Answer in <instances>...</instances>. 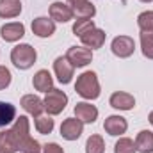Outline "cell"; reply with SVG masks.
I'll list each match as a JSON object with an SVG mask.
<instances>
[{"label":"cell","instance_id":"6da1fadb","mask_svg":"<svg viewBox=\"0 0 153 153\" xmlns=\"http://www.w3.org/2000/svg\"><path fill=\"white\" fill-rule=\"evenodd\" d=\"M75 91L84 100H96L100 96V82L94 71H84L76 76Z\"/></svg>","mask_w":153,"mask_h":153},{"label":"cell","instance_id":"7a4b0ae2","mask_svg":"<svg viewBox=\"0 0 153 153\" xmlns=\"http://www.w3.org/2000/svg\"><path fill=\"white\" fill-rule=\"evenodd\" d=\"M38 59V52L36 48H32L30 45L23 43V45H16L11 50V61L18 70H29Z\"/></svg>","mask_w":153,"mask_h":153},{"label":"cell","instance_id":"3957f363","mask_svg":"<svg viewBox=\"0 0 153 153\" xmlns=\"http://www.w3.org/2000/svg\"><path fill=\"white\" fill-rule=\"evenodd\" d=\"M43 103H45V111H46L48 114L57 116L66 109V105H68V94H66L64 91L53 87V89H50V91L46 93Z\"/></svg>","mask_w":153,"mask_h":153},{"label":"cell","instance_id":"277c9868","mask_svg":"<svg viewBox=\"0 0 153 153\" xmlns=\"http://www.w3.org/2000/svg\"><path fill=\"white\" fill-rule=\"evenodd\" d=\"M66 59L73 64V68H84L93 61V50L85 46H71L66 53Z\"/></svg>","mask_w":153,"mask_h":153},{"label":"cell","instance_id":"5b68a950","mask_svg":"<svg viewBox=\"0 0 153 153\" xmlns=\"http://www.w3.org/2000/svg\"><path fill=\"white\" fill-rule=\"evenodd\" d=\"M111 50H112V53L117 55L119 59H126V57H130L134 53L135 41L130 38V36H117L111 43Z\"/></svg>","mask_w":153,"mask_h":153},{"label":"cell","instance_id":"8992f818","mask_svg":"<svg viewBox=\"0 0 153 153\" xmlns=\"http://www.w3.org/2000/svg\"><path fill=\"white\" fill-rule=\"evenodd\" d=\"M53 71H55V76L61 84H70L73 80V75H75V68L73 64L64 57H57L53 61Z\"/></svg>","mask_w":153,"mask_h":153},{"label":"cell","instance_id":"52a82bcc","mask_svg":"<svg viewBox=\"0 0 153 153\" xmlns=\"http://www.w3.org/2000/svg\"><path fill=\"white\" fill-rule=\"evenodd\" d=\"M9 130H11V135H13V139H14V143H16V146H18V152H20L22 143L30 137V135H29V117H27V116L16 117V119H14V125H13Z\"/></svg>","mask_w":153,"mask_h":153},{"label":"cell","instance_id":"ba28073f","mask_svg":"<svg viewBox=\"0 0 153 153\" xmlns=\"http://www.w3.org/2000/svg\"><path fill=\"white\" fill-rule=\"evenodd\" d=\"M84 132V123L76 117H68L61 125V135L66 141H76Z\"/></svg>","mask_w":153,"mask_h":153},{"label":"cell","instance_id":"9c48e42d","mask_svg":"<svg viewBox=\"0 0 153 153\" xmlns=\"http://www.w3.org/2000/svg\"><path fill=\"white\" fill-rule=\"evenodd\" d=\"M0 36H2L4 41H7V43H14V41H18V39H22L25 36V25L20 23V22L5 23L0 29Z\"/></svg>","mask_w":153,"mask_h":153},{"label":"cell","instance_id":"30bf717a","mask_svg":"<svg viewBox=\"0 0 153 153\" xmlns=\"http://www.w3.org/2000/svg\"><path fill=\"white\" fill-rule=\"evenodd\" d=\"M32 32L38 36V38H50L53 36L55 32V22L52 18H45V16H39L32 22Z\"/></svg>","mask_w":153,"mask_h":153},{"label":"cell","instance_id":"8fae6325","mask_svg":"<svg viewBox=\"0 0 153 153\" xmlns=\"http://www.w3.org/2000/svg\"><path fill=\"white\" fill-rule=\"evenodd\" d=\"M109 102H111V107H114L117 111H132L135 107V98L125 91H116Z\"/></svg>","mask_w":153,"mask_h":153},{"label":"cell","instance_id":"7c38bea8","mask_svg":"<svg viewBox=\"0 0 153 153\" xmlns=\"http://www.w3.org/2000/svg\"><path fill=\"white\" fill-rule=\"evenodd\" d=\"M73 9L62 2H53L50 5V18L53 22H61V23H66L70 20H73Z\"/></svg>","mask_w":153,"mask_h":153},{"label":"cell","instance_id":"4fadbf2b","mask_svg":"<svg viewBox=\"0 0 153 153\" xmlns=\"http://www.w3.org/2000/svg\"><path fill=\"white\" fill-rule=\"evenodd\" d=\"M75 117L80 119L82 123H94L96 117H98V109L87 102H80L75 105Z\"/></svg>","mask_w":153,"mask_h":153},{"label":"cell","instance_id":"5bb4252c","mask_svg":"<svg viewBox=\"0 0 153 153\" xmlns=\"http://www.w3.org/2000/svg\"><path fill=\"white\" fill-rule=\"evenodd\" d=\"M103 128H105V132L109 134V135H123L125 132H126V128H128V123H126V119L125 117H121V116H109L107 119H105V123H103Z\"/></svg>","mask_w":153,"mask_h":153},{"label":"cell","instance_id":"9a60e30c","mask_svg":"<svg viewBox=\"0 0 153 153\" xmlns=\"http://www.w3.org/2000/svg\"><path fill=\"white\" fill-rule=\"evenodd\" d=\"M22 107L25 109V112H29L30 116H34V117H38V116L43 114V111H45V103H43V100L39 98V96H34V94H25L23 98H22Z\"/></svg>","mask_w":153,"mask_h":153},{"label":"cell","instance_id":"2e32d148","mask_svg":"<svg viewBox=\"0 0 153 153\" xmlns=\"http://www.w3.org/2000/svg\"><path fill=\"white\" fill-rule=\"evenodd\" d=\"M80 39H82V43H84L85 48L96 50V48H102L103 46V43H105V32L102 29H96L94 27L93 30H89L87 34H84Z\"/></svg>","mask_w":153,"mask_h":153},{"label":"cell","instance_id":"e0dca14e","mask_svg":"<svg viewBox=\"0 0 153 153\" xmlns=\"http://www.w3.org/2000/svg\"><path fill=\"white\" fill-rule=\"evenodd\" d=\"M32 84H34V89L41 93H48L50 89H53V78L48 70H39L32 78Z\"/></svg>","mask_w":153,"mask_h":153},{"label":"cell","instance_id":"ac0fdd59","mask_svg":"<svg viewBox=\"0 0 153 153\" xmlns=\"http://www.w3.org/2000/svg\"><path fill=\"white\" fill-rule=\"evenodd\" d=\"M22 13V2L20 0H0V18H16Z\"/></svg>","mask_w":153,"mask_h":153},{"label":"cell","instance_id":"d6986e66","mask_svg":"<svg viewBox=\"0 0 153 153\" xmlns=\"http://www.w3.org/2000/svg\"><path fill=\"white\" fill-rule=\"evenodd\" d=\"M135 150L139 153H153V132L141 130L135 137Z\"/></svg>","mask_w":153,"mask_h":153},{"label":"cell","instance_id":"ffe728a7","mask_svg":"<svg viewBox=\"0 0 153 153\" xmlns=\"http://www.w3.org/2000/svg\"><path fill=\"white\" fill-rule=\"evenodd\" d=\"M16 119V109L9 102H0V128L11 125Z\"/></svg>","mask_w":153,"mask_h":153},{"label":"cell","instance_id":"44dd1931","mask_svg":"<svg viewBox=\"0 0 153 153\" xmlns=\"http://www.w3.org/2000/svg\"><path fill=\"white\" fill-rule=\"evenodd\" d=\"M18 146L11 135V130L0 132V153H16Z\"/></svg>","mask_w":153,"mask_h":153},{"label":"cell","instance_id":"7402d4cb","mask_svg":"<svg viewBox=\"0 0 153 153\" xmlns=\"http://www.w3.org/2000/svg\"><path fill=\"white\" fill-rule=\"evenodd\" d=\"M96 25H94V22L91 20V18H78L75 23H73V34L78 36V38H82L84 34H87L89 30H93Z\"/></svg>","mask_w":153,"mask_h":153},{"label":"cell","instance_id":"603a6c76","mask_svg":"<svg viewBox=\"0 0 153 153\" xmlns=\"http://www.w3.org/2000/svg\"><path fill=\"white\" fill-rule=\"evenodd\" d=\"M105 152V143L102 139V135L94 134L87 139L85 143V153H103Z\"/></svg>","mask_w":153,"mask_h":153},{"label":"cell","instance_id":"cb8c5ba5","mask_svg":"<svg viewBox=\"0 0 153 153\" xmlns=\"http://www.w3.org/2000/svg\"><path fill=\"white\" fill-rule=\"evenodd\" d=\"M36 130H38L39 134H43V135H48V134H52V130H53V119H52V116H38L36 117Z\"/></svg>","mask_w":153,"mask_h":153},{"label":"cell","instance_id":"d4e9b609","mask_svg":"<svg viewBox=\"0 0 153 153\" xmlns=\"http://www.w3.org/2000/svg\"><path fill=\"white\" fill-rule=\"evenodd\" d=\"M73 9V14L78 16V18H93L94 14H96V7L87 0V2H84V4H78L75 7H71Z\"/></svg>","mask_w":153,"mask_h":153},{"label":"cell","instance_id":"484cf974","mask_svg":"<svg viewBox=\"0 0 153 153\" xmlns=\"http://www.w3.org/2000/svg\"><path fill=\"white\" fill-rule=\"evenodd\" d=\"M137 25L141 32H153V11H144L137 16Z\"/></svg>","mask_w":153,"mask_h":153},{"label":"cell","instance_id":"4316f807","mask_svg":"<svg viewBox=\"0 0 153 153\" xmlns=\"http://www.w3.org/2000/svg\"><path fill=\"white\" fill-rule=\"evenodd\" d=\"M141 48L144 57L153 59V32H141Z\"/></svg>","mask_w":153,"mask_h":153},{"label":"cell","instance_id":"83f0119b","mask_svg":"<svg viewBox=\"0 0 153 153\" xmlns=\"http://www.w3.org/2000/svg\"><path fill=\"white\" fill-rule=\"evenodd\" d=\"M135 143L128 137H121L114 146V153H135Z\"/></svg>","mask_w":153,"mask_h":153},{"label":"cell","instance_id":"f1b7e54d","mask_svg":"<svg viewBox=\"0 0 153 153\" xmlns=\"http://www.w3.org/2000/svg\"><path fill=\"white\" fill-rule=\"evenodd\" d=\"M20 152H22V153H39V152H43V148H41V144H39L36 139L29 137L27 141H23V143H22Z\"/></svg>","mask_w":153,"mask_h":153},{"label":"cell","instance_id":"f546056e","mask_svg":"<svg viewBox=\"0 0 153 153\" xmlns=\"http://www.w3.org/2000/svg\"><path fill=\"white\" fill-rule=\"evenodd\" d=\"M11 80H13L11 71H9L5 66H0V91H2V89H5V87H9Z\"/></svg>","mask_w":153,"mask_h":153},{"label":"cell","instance_id":"4dcf8cb0","mask_svg":"<svg viewBox=\"0 0 153 153\" xmlns=\"http://www.w3.org/2000/svg\"><path fill=\"white\" fill-rule=\"evenodd\" d=\"M43 153H64V150H62L59 144L50 143V144H45V146H43Z\"/></svg>","mask_w":153,"mask_h":153},{"label":"cell","instance_id":"1f68e13d","mask_svg":"<svg viewBox=\"0 0 153 153\" xmlns=\"http://www.w3.org/2000/svg\"><path fill=\"white\" fill-rule=\"evenodd\" d=\"M84 2H87V0H68V4H70L71 7H75L78 4H84Z\"/></svg>","mask_w":153,"mask_h":153},{"label":"cell","instance_id":"d6a6232c","mask_svg":"<svg viewBox=\"0 0 153 153\" xmlns=\"http://www.w3.org/2000/svg\"><path fill=\"white\" fill-rule=\"evenodd\" d=\"M148 119H150V123H152V125H153V111H152V112H150V117H148Z\"/></svg>","mask_w":153,"mask_h":153},{"label":"cell","instance_id":"836d02e7","mask_svg":"<svg viewBox=\"0 0 153 153\" xmlns=\"http://www.w3.org/2000/svg\"><path fill=\"white\" fill-rule=\"evenodd\" d=\"M141 2H153V0H141Z\"/></svg>","mask_w":153,"mask_h":153}]
</instances>
